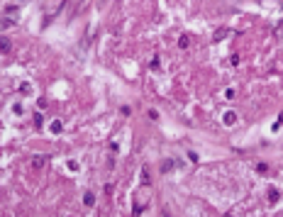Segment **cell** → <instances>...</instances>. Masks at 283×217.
<instances>
[{"label": "cell", "mask_w": 283, "mask_h": 217, "mask_svg": "<svg viewBox=\"0 0 283 217\" xmlns=\"http://www.w3.org/2000/svg\"><path fill=\"white\" fill-rule=\"evenodd\" d=\"M142 183H144V186H149V183H151L149 173H147V168H142Z\"/></svg>", "instance_id": "obj_1"}, {"label": "cell", "mask_w": 283, "mask_h": 217, "mask_svg": "<svg viewBox=\"0 0 283 217\" xmlns=\"http://www.w3.org/2000/svg\"><path fill=\"white\" fill-rule=\"evenodd\" d=\"M173 166H176V161H166V164H164V166H161V171H164V173H166V171H171V168H173Z\"/></svg>", "instance_id": "obj_2"}, {"label": "cell", "mask_w": 283, "mask_h": 217, "mask_svg": "<svg viewBox=\"0 0 283 217\" xmlns=\"http://www.w3.org/2000/svg\"><path fill=\"white\" fill-rule=\"evenodd\" d=\"M0 49L8 51V49H10V39H0Z\"/></svg>", "instance_id": "obj_3"}, {"label": "cell", "mask_w": 283, "mask_h": 217, "mask_svg": "<svg viewBox=\"0 0 283 217\" xmlns=\"http://www.w3.org/2000/svg\"><path fill=\"white\" fill-rule=\"evenodd\" d=\"M93 202H95V195L88 193V195H86V205H93Z\"/></svg>", "instance_id": "obj_4"}, {"label": "cell", "mask_w": 283, "mask_h": 217, "mask_svg": "<svg viewBox=\"0 0 283 217\" xmlns=\"http://www.w3.org/2000/svg\"><path fill=\"white\" fill-rule=\"evenodd\" d=\"M225 122H227V125H232V122H234V112H227L225 115Z\"/></svg>", "instance_id": "obj_5"}, {"label": "cell", "mask_w": 283, "mask_h": 217, "mask_svg": "<svg viewBox=\"0 0 283 217\" xmlns=\"http://www.w3.org/2000/svg\"><path fill=\"white\" fill-rule=\"evenodd\" d=\"M44 161H46V156H37V161H34V166H37V168H39V166H44Z\"/></svg>", "instance_id": "obj_6"}, {"label": "cell", "mask_w": 283, "mask_h": 217, "mask_svg": "<svg viewBox=\"0 0 283 217\" xmlns=\"http://www.w3.org/2000/svg\"><path fill=\"white\" fill-rule=\"evenodd\" d=\"M268 198H271V200H278V193H276V188H271V190H268Z\"/></svg>", "instance_id": "obj_7"}, {"label": "cell", "mask_w": 283, "mask_h": 217, "mask_svg": "<svg viewBox=\"0 0 283 217\" xmlns=\"http://www.w3.org/2000/svg\"><path fill=\"white\" fill-rule=\"evenodd\" d=\"M178 46H188V37H185V34H183L181 39H178Z\"/></svg>", "instance_id": "obj_8"}, {"label": "cell", "mask_w": 283, "mask_h": 217, "mask_svg": "<svg viewBox=\"0 0 283 217\" xmlns=\"http://www.w3.org/2000/svg\"><path fill=\"white\" fill-rule=\"evenodd\" d=\"M51 132H61V122H54V125H51Z\"/></svg>", "instance_id": "obj_9"}, {"label": "cell", "mask_w": 283, "mask_h": 217, "mask_svg": "<svg viewBox=\"0 0 283 217\" xmlns=\"http://www.w3.org/2000/svg\"><path fill=\"white\" fill-rule=\"evenodd\" d=\"M227 217H232V215H227Z\"/></svg>", "instance_id": "obj_10"}]
</instances>
